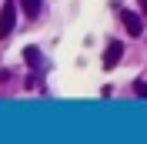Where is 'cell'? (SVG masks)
<instances>
[{"label":"cell","instance_id":"1","mask_svg":"<svg viewBox=\"0 0 147 144\" xmlns=\"http://www.w3.org/2000/svg\"><path fill=\"white\" fill-rule=\"evenodd\" d=\"M17 27V3L13 0H3V7H0V40H7Z\"/></svg>","mask_w":147,"mask_h":144},{"label":"cell","instance_id":"2","mask_svg":"<svg viewBox=\"0 0 147 144\" xmlns=\"http://www.w3.org/2000/svg\"><path fill=\"white\" fill-rule=\"evenodd\" d=\"M120 20H124V30H127L130 37H140V34H144V17H140V14H134V10H120Z\"/></svg>","mask_w":147,"mask_h":144},{"label":"cell","instance_id":"3","mask_svg":"<svg viewBox=\"0 0 147 144\" xmlns=\"http://www.w3.org/2000/svg\"><path fill=\"white\" fill-rule=\"evenodd\" d=\"M120 57H124V44H117V40H114V44L104 50V71H110V67H114Z\"/></svg>","mask_w":147,"mask_h":144},{"label":"cell","instance_id":"4","mask_svg":"<svg viewBox=\"0 0 147 144\" xmlns=\"http://www.w3.org/2000/svg\"><path fill=\"white\" fill-rule=\"evenodd\" d=\"M20 3H24V14H27V17H37L40 7H44V0H20Z\"/></svg>","mask_w":147,"mask_h":144},{"label":"cell","instance_id":"5","mask_svg":"<svg viewBox=\"0 0 147 144\" xmlns=\"http://www.w3.org/2000/svg\"><path fill=\"white\" fill-rule=\"evenodd\" d=\"M24 60H27L30 67H37V64H40V50H37V47H24Z\"/></svg>","mask_w":147,"mask_h":144},{"label":"cell","instance_id":"6","mask_svg":"<svg viewBox=\"0 0 147 144\" xmlns=\"http://www.w3.org/2000/svg\"><path fill=\"white\" fill-rule=\"evenodd\" d=\"M134 94L147 101V81H140V77H137V81H134Z\"/></svg>","mask_w":147,"mask_h":144},{"label":"cell","instance_id":"7","mask_svg":"<svg viewBox=\"0 0 147 144\" xmlns=\"http://www.w3.org/2000/svg\"><path fill=\"white\" fill-rule=\"evenodd\" d=\"M140 10H144V17H147V0H140Z\"/></svg>","mask_w":147,"mask_h":144}]
</instances>
